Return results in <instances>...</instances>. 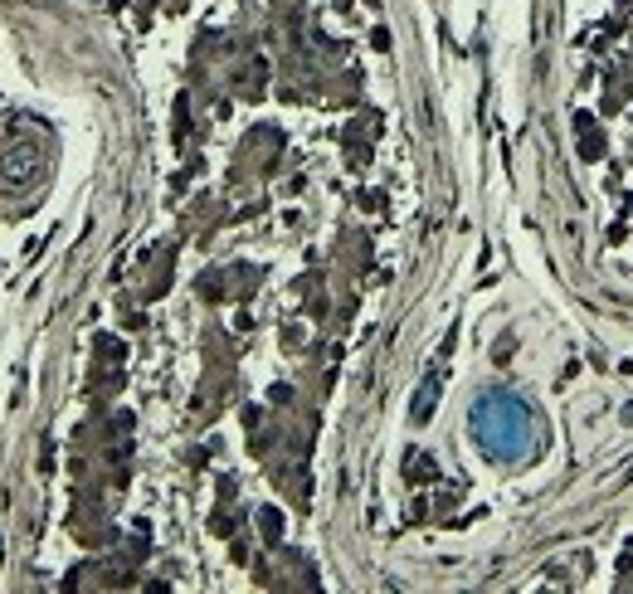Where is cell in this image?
<instances>
[{
  "label": "cell",
  "instance_id": "6da1fadb",
  "mask_svg": "<svg viewBox=\"0 0 633 594\" xmlns=\"http://www.w3.org/2000/svg\"><path fill=\"white\" fill-rule=\"evenodd\" d=\"M434 400H439V380L429 375V380H424V390H419V395H414V404H409L414 424H429V414H434Z\"/></svg>",
  "mask_w": 633,
  "mask_h": 594
}]
</instances>
